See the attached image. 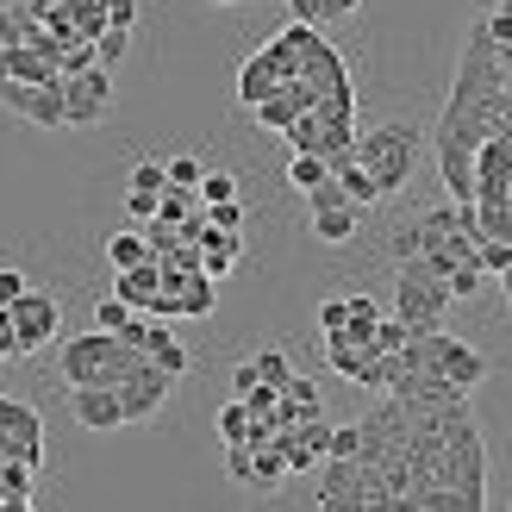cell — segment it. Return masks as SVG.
I'll return each mask as SVG.
<instances>
[{"instance_id": "obj_1", "label": "cell", "mask_w": 512, "mask_h": 512, "mask_svg": "<svg viewBox=\"0 0 512 512\" xmlns=\"http://www.w3.org/2000/svg\"><path fill=\"white\" fill-rule=\"evenodd\" d=\"M400 369H431V375H444L450 388H463V394H475L481 381L494 375L488 356H481L475 344H463V338H450L444 325H431V331H406V344H400Z\"/></svg>"}, {"instance_id": "obj_2", "label": "cell", "mask_w": 512, "mask_h": 512, "mask_svg": "<svg viewBox=\"0 0 512 512\" xmlns=\"http://www.w3.org/2000/svg\"><path fill=\"white\" fill-rule=\"evenodd\" d=\"M419 125H406V119H388V125H369V132H356L350 138V157L363 163L375 175V188L381 200L400 194L406 182H413V163H419Z\"/></svg>"}, {"instance_id": "obj_3", "label": "cell", "mask_w": 512, "mask_h": 512, "mask_svg": "<svg viewBox=\"0 0 512 512\" xmlns=\"http://www.w3.org/2000/svg\"><path fill=\"white\" fill-rule=\"evenodd\" d=\"M313 500L325 512H388V488H381V469L363 456H325L319 463V488Z\"/></svg>"}, {"instance_id": "obj_4", "label": "cell", "mask_w": 512, "mask_h": 512, "mask_svg": "<svg viewBox=\"0 0 512 512\" xmlns=\"http://www.w3.org/2000/svg\"><path fill=\"white\" fill-rule=\"evenodd\" d=\"M132 344H119L113 331H82V338L63 344V381L69 388H113V381L125 375V363H132Z\"/></svg>"}, {"instance_id": "obj_5", "label": "cell", "mask_w": 512, "mask_h": 512, "mask_svg": "<svg viewBox=\"0 0 512 512\" xmlns=\"http://www.w3.org/2000/svg\"><path fill=\"white\" fill-rule=\"evenodd\" d=\"M444 313H450V288L425 269V256H406L394 275V319H406L413 331H431L444 325Z\"/></svg>"}, {"instance_id": "obj_6", "label": "cell", "mask_w": 512, "mask_h": 512, "mask_svg": "<svg viewBox=\"0 0 512 512\" xmlns=\"http://www.w3.org/2000/svg\"><path fill=\"white\" fill-rule=\"evenodd\" d=\"M113 388H119V406H125V425H138V419H157V413H163V400L175 394V375H169L163 363H150V356L138 350Z\"/></svg>"}, {"instance_id": "obj_7", "label": "cell", "mask_w": 512, "mask_h": 512, "mask_svg": "<svg viewBox=\"0 0 512 512\" xmlns=\"http://www.w3.org/2000/svg\"><path fill=\"white\" fill-rule=\"evenodd\" d=\"M63 88V125H100L113 113V69H82V75H57Z\"/></svg>"}, {"instance_id": "obj_8", "label": "cell", "mask_w": 512, "mask_h": 512, "mask_svg": "<svg viewBox=\"0 0 512 512\" xmlns=\"http://www.w3.org/2000/svg\"><path fill=\"white\" fill-rule=\"evenodd\" d=\"M7 313H13V344H19V356L44 350V344L63 331V306L50 300V294H38V288H25V294L7 306Z\"/></svg>"}, {"instance_id": "obj_9", "label": "cell", "mask_w": 512, "mask_h": 512, "mask_svg": "<svg viewBox=\"0 0 512 512\" xmlns=\"http://www.w3.org/2000/svg\"><path fill=\"white\" fill-rule=\"evenodd\" d=\"M0 107L44 125V132H63V88L57 82H7L0 75Z\"/></svg>"}, {"instance_id": "obj_10", "label": "cell", "mask_w": 512, "mask_h": 512, "mask_svg": "<svg viewBox=\"0 0 512 512\" xmlns=\"http://www.w3.org/2000/svg\"><path fill=\"white\" fill-rule=\"evenodd\" d=\"M475 200H512V132L475 144Z\"/></svg>"}, {"instance_id": "obj_11", "label": "cell", "mask_w": 512, "mask_h": 512, "mask_svg": "<svg viewBox=\"0 0 512 512\" xmlns=\"http://www.w3.org/2000/svg\"><path fill=\"white\" fill-rule=\"evenodd\" d=\"M0 431L13 438V450H19V463H44V419L32 413L25 400H13V394H0Z\"/></svg>"}, {"instance_id": "obj_12", "label": "cell", "mask_w": 512, "mask_h": 512, "mask_svg": "<svg viewBox=\"0 0 512 512\" xmlns=\"http://www.w3.org/2000/svg\"><path fill=\"white\" fill-rule=\"evenodd\" d=\"M69 413H75V425H88V431H119L125 425L119 388H69Z\"/></svg>"}, {"instance_id": "obj_13", "label": "cell", "mask_w": 512, "mask_h": 512, "mask_svg": "<svg viewBox=\"0 0 512 512\" xmlns=\"http://www.w3.org/2000/svg\"><path fill=\"white\" fill-rule=\"evenodd\" d=\"M113 294L132 306V313H150V300L163 294V263L150 256V263H132V269H113Z\"/></svg>"}, {"instance_id": "obj_14", "label": "cell", "mask_w": 512, "mask_h": 512, "mask_svg": "<svg viewBox=\"0 0 512 512\" xmlns=\"http://www.w3.org/2000/svg\"><path fill=\"white\" fill-rule=\"evenodd\" d=\"M238 256H244V232H213V225L200 232V269H207L213 281L232 275V269H238Z\"/></svg>"}, {"instance_id": "obj_15", "label": "cell", "mask_w": 512, "mask_h": 512, "mask_svg": "<svg viewBox=\"0 0 512 512\" xmlns=\"http://www.w3.org/2000/svg\"><path fill=\"white\" fill-rule=\"evenodd\" d=\"M331 182H338L344 188V200H350V207H375V200H381V188H375V175L363 169V163H356L350 157V150H344V157H331Z\"/></svg>"}, {"instance_id": "obj_16", "label": "cell", "mask_w": 512, "mask_h": 512, "mask_svg": "<svg viewBox=\"0 0 512 512\" xmlns=\"http://www.w3.org/2000/svg\"><path fill=\"white\" fill-rule=\"evenodd\" d=\"M281 475H288V463H281V444H275V438L250 444V469H244V488H256V494H275V488H281Z\"/></svg>"}, {"instance_id": "obj_17", "label": "cell", "mask_w": 512, "mask_h": 512, "mask_svg": "<svg viewBox=\"0 0 512 512\" xmlns=\"http://www.w3.org/2000/svg\"><path fill=\"white\" fill-rule=\"evenodd\" d=\"M32 463H19V456H7L0 463V512H32Z\"/></svg>"}, {"instance_id": "obj_18", "label": "cell", "mask_w": 512, "mask_h": 512, "mask_svg": "<svg viewBox=\"0 0 512 512\" xmlns=\"http://www.w3.org/2000/svg\"><path fill=\"white\" fill-rule=\"evenodd\" d=\"M144 356H150V363H163L175 381H182V375H188V363H194V356H188V350L163 331V319H150V325H144Z\"/></svg>"}, {"instance_id": "obj_19", "label": "cell", "mask_w": 512, "mask_h": 512, "mask_svg": "<svg viewBox=\"0 0 512 512\" xmlns=\"http://www.w3.org/2000/svg\"><path fill=\"white\" fill-rule=\"evenodd\" d=\"M356 225H363V207H325V213H313V238L319 244H350L356 238Z\"/></svg>"}, {"instance_id": "obj_20", "label": "cell", "mask_w": 512, "mask_h": 512, "mask_svg": "<svg viewBox=\"0 0 512 512\" xmlns=\"http://www.w3.org/2000/svg\"><path fill=\"white\" fill-rule=\"evenodd\" d=\"M269 88H281V75H275V63H269V50H256V57L244 63V75H238V100H244V107H256Z\"/></svg>"}, {"instance_id": "obj_21", "label": "cell", "mask_w": 512, "mask_h": 512, "mask_svg": "<svg viewBox=\"0 0 512 512\" xmlns=\"http://www.w3.org/2000/svg\"><path fill=\"white\" fill-rule=\"evenodd\" d=\"M475 263H481V275H488V281H506L512 275V238H481L475 244Z\"/></svg>"}, {"instance_id": "obj_22", "label": "cell", "mask_w": 512, "mask_h": 512, "mask_svg": "<svg viewBox=\"0 0 512 512\" xmlns=\"http://www.w3.org/2000/svg\"><path fill=\"white\" fill-rule=\"evenodd\" d=\"M107 263H113V269L150 263V244H144V232H113V238H107Z\"/></svg>"}, {"instance_id": "obj_23", "label": "cell", "mask_w": 512, "mask_h": 512, "mask_svg": "<svg viewBox=\"0 0 512 512\" xmlns=\"http://www.w3.org/2000/svg\"><path fill=\"white\" fill-rule=\"evenodd\" d=\"M194 194H200V207H213V200H238V175L232 169H200Z\"/></svg>"}, {"instance_id": "obj_24", "label": "cell", "mask_w": 512, "mask_h": 512, "mask_svg": "<svg viewBox=\"0 0 512 512\" xmlns=\"http://www.w3.org/2000/svg\"><path fill=\"white\" fill-rule=\"evenodd\" d=\"M188 213H200V194H194V188H163V194H157V219H163V225H182Z\"/></svg>"}, {"instance_id": "obj_25", "label": "cell", "mask_w": 512, "mask_h": 512, "mask_svg": "<svg viewBox=\"0 0 512 512\" xmlns=\"http://www.w3.org/2000/svg\"><path fill=\"white\" fill-rule=\"evenodd\" d=\"M444 288H450V300H475L481 288H488V275H481V263L469 256V263H456V269L444 275Z\"/></svg>"}, {"instance_id": "obj_26", "label": "cell", "mask_w": 512, "mask_h": 512, "mask_svg": "<svg viewBox=\"0 0 512 512\" xmlns=\"http://www.w3.org/2000/svg\"><path fill=\"white\" fill-rule=\"evenodd\" d=\"M325 175H331V163H325V157H313V150H294V163H288V182H294L300 194H306V188H319Z\"/></svg>"}, {"instance_id": "obj_27", "label": "cell", "mask_w": 512, "mask_h": 512, "mask_svg": "<svg viewBox=\"0 0 512 512\" xmlns=\"http://www.w3.org/2000/svg\"><path fill=\"white\" fill-rule=\"evenodd\" d=\"M125 50H132V32L107 25V32L94 38V63H100V69H119V63H125Z\"/></svg>"}, {"instance_id": "obj_28", "label": "cell", "mask_w": 512, "mask_h": 512, "mask_svg": "<svg viewBox=\"0 0 512 512\" xmlns=\"http://www.w3.org/2000/svg\"><path fill=\"white\" fill-rule=\"evenodd\" d=\"M281 400L300 406V413H325V406H319V381H313V375H288V381H281Z\"/></svg>"}, {"instance_id": "obj_29", "label": "cell", "mask_w": 512, "mask_h": 512, "mask_svg": "<svg viewBox=\"0 0 512 512\" xmlns=\"http://www.w3.org/2000/svg\"><path fill=\"white\" fill-rule=\"evenodd\" d=\"M250 363H256V381H269V388H275V394H281V381H288V375H294V369H288V350H275V344H269V350H256V356H250Z\"/></svg>"}, {"instance_id": "obj_30", "label": "cell", "mask_w": 512, "mask_h": 512, "mask_svg": "<svg viewBox=\"0 0 512 512\" xmlns=\"http://www.w3.org/2000/svg\"><path fill=\"white\" fill-rule=\"evenodd\" d=\"M219 438H225V444H250V406H244V400L219 406Z\"/></svg>"}, {"instance_id": "obj_31", "label": "cell", "mask_w": 512, "mask_h": 512, "mask_svg": "<svg viewBox=\"0 0 512 512\" xmlns=\"http://www.w3.org/2000/svg\"><path fill=\"white\" fill-rule=\"evenodd\" d=\"M200 169H207L200 157H169V163H163V188H194Z\"/></svg>"}, {"instance_id": "obj_32", "label": "cell", "mask_w": 512, "mask_h": 512, "mask_svg": "<svg viewBox=\"0 0 512 512\" xmlns=\"http://www.w3.org/2000/svg\"><path fill=\"white\" fill-rule=\"evenodd\" d=\"M200 213H207L213 232H244V207H238V200H213V207H200Z\"/></svg>"}, {"instance_id": "obj_33", "label": "cell", "mask_w": 512, "mask_h": 512, "mask_svg": "<svg viewBox=\"0 0 512 512\" xmlns=\"http://www.w3.org/2000/svg\"><path fill=\"white\" fill-rule=\"evenodd\" d=\"M406 331H413V325H406V319H394V313H381V319H375V350H400V344H406Z\"/></svg>"}, {"instance_id": "obj_34", "label": "cell", "mask_w": 512, "mask_h": 512, "mask_svg": "<svg viewBox=\"0 0 512 512\" xmlns=\"http://www.w3.org/2000/svg\"><path fill=\"white\" fill-rule=\"evenodd\" d=\"M125 319H132V306H125L119 294H107V300H100V306H94V325H100V331H119Z\"/></svg>"}, {"instance_id": "obj_35", "label": "cell", "mask_w": 512, "mask_h": 512, "mask_svg": "<svg viewBox=\"0 0 512 512\" xmlns=\"http://www.w3.org/2000/svg\"><path fill=\"white\" fill-rule=\"evenodd\" d=\"M125 213H132L138 225H144V219H157V194H144V188H125Z\"/></svg>"}, {"instance_id": "obj_36", "label": "cell", "mask_w": 512, "mask_h": 512, "mask_svg": "<svg viewBox=\"0 0 512 512\" xmlns=\"http://www.w3.org/2000/svg\"><path fill=\"white\" fill-rule=\"evenodd\" d=\"M107 25L132 32V25H138V0H107Z\"/></svg>"}, {"instance_id": "obj_37", "label": "cell", "mask_w": 512, "mask_h": 512, "mask_svg": "<svg viewBox=\"0 0 512 512\" xmlns=\"http://www.w3.org/2000/svg\"><path fill=\"white\" fill-rule=\"evenodd\" d=\"M132 188H144V194H163V163H138V169H132Z\"/></svg>"}, {"instance_id": "obj_38", "label": "cell", "mask_w": 512, "mask_h": 512, "mask_svg": "<svg viewBox=\"0 0 512 512\" xmlns=\"http://www.w3.org/2000/svg\"><path fill=\"white\" fill-rule=\"evenodd\" d=\"M344 319H350V306H344V300H325V306H319V331H338Z\"/></svg>"}, {"instance_id": "obj_39", "label": "cell", "mask_w": 512, "mask_h": 512, "mask_svg": "<svg viewBox=\"0 0 512 512\" xmlns=\"http://www.w3.org/2000/svg\"><path fill=\"white\" fill-rule=\"evenodd\" d=\"M19 294H25V275L19 269H0V306H13Z\"/></svg>"}, {"instance_id": "obj_40", "label": "cell", "mask_w": 512, "mask_h": 512, "mask_svg": "<svg viewBox=\"0 0 512 512\" xmlns=\"http://www.w3.org/2000/svg\"><path fill=\"white\" fill-rule=\"evenodd\" d=\"M19 38H25V19L0 7V44H19Z\"/></svg>"}, {"instance_id": "obj_41", "label": "cell", "mask_w": 512, "mask_h": 512, "mask_svg": "<svg viewBox=\"0 0 512 512\" xmlns=\"http://www.w3.org/2000/svg\"><path fill=\"white\" fill-rule=\"evenodd\" d=\"M7 356H19V344H13V313L0 306V363H7Z\"/></svg>"}, {"instance_id": "obj_42", "label": "cell", "mask_w": 512, "mask_h": 512, "mask_svg": "<svg viewBox=\"0 0 512 512\" xmlns=\"http://www.w3.org/2000/svg\"><path fill=\"white\" fill-rule=\"evenodd\" d=\"M250 388H256V363H238L232 369V394H250Z\"/></svg>"}, {"instance_id": "obj_43", "label": "cell", "mask_w": 512, "mask_h": 512, "mask_svg": "<svg viewBox=\"0 0 512 512\" xmlns=\"http://www.w3.org/2000/svg\"><path fill=\"white\" fill-rule=\"evenodd\" d=\"M356 7H363V0H325V13H331V19H338V13H356Z\"/></svg>"}, {"instance_id": "obj_44", "label": "cell", "mask_w": 512, "mask_h": 512, "mask_svg": "<svg viewBox=\"0 0 512 512\" xmlns=\"http://www.w3.org/2000/svg\"><path fill=\"white\" fill-rule=\"evenodd\" d=\"M207 7H238V0H207Z\"/></svg>"}]
</instances>
